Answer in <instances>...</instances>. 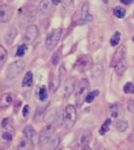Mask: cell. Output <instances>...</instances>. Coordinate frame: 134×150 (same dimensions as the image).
Listing matches in <instances>:
<instances>
[{"instance_id": "obj_9", "label": "cell", "mask_w": 134, "mask_h": 150, "mask_svg": "<svg viewBox=\"0 0 134 150\" xmlns=\"http://www.w3.org/2000/svg\"><path fill=\"white\" fill-rule=\"evenodd\" d=\"M38 34H40V31H38V28L35 24L28 25V26L25 28V31L23 34V41L26 45L32 43L38 38Z\"/></svg>"}, {"instance_id": "obj_12", "label": "cell", "mask_w": 134, "mask_h": 150, "mask_svg": "<svg viewBox=\"0 0 134 150\" xmlns=\"http://www.w3.org/2000/svg\"><path fill=\"white\" fill-rule=\"evenodd\" d=\"M13 95L11 93H4L0 96V110L8 108L13 102Z\"/></svg>"}, {"instance_id": "obj_18", "label": "cell", "mask_w": 134, "mask_h": 150, "mask_svg": "<svg viewBox=\"0 0 134 150\" xmlns=\"http://www.w3.org/2000/svg\"><path fill=\"white\" fill-rule=\"evenodd\" d=\"M33 81V74L31 71H27L22 80V87H30Z\"/></svg>"}, {"instance_id": "obj_16", "label": "cell", "mask_w": 134, "mask_h": 150, "mask_svg": "<svg viewBox=\"0 0 134 150\" xmlns=\"http://www.w3.org/2000/svg\"><path fill=\"white\" fill-rule=\"evenodd\" d=\"M34 145L32 140L23 139L20 141V143L17 146V150H33Z\"/></svg>"}, {"instance_id": "obj_25", "label": "cell", "mask_w": 134, "mask_h": 150, "mask_svg": "<svg viewBox=\"0 0 134 150\" xmlns=\"http://www.w3.org/2000/svg\"><path fill=\"white\" fill-rule=\"evenodd\" d=\"M110 124H111V119L110 118L106 119V121L104 122V123L102 124V126H101V129H100V134L101 135H104L108 130H109Z\"/></svg>"}, {"instance_id": "obj_17", "label": "cell", "mask_w": 134, "mask_h": 150, "mask_svg": "<svg viewBox=\"0 0 134 150\" xmlns=\"http://www.w3.org/2000/svg\"><path fill=\"white\" fill-rule=\"evenodd\" d=\"M23 134L25 139H28V140H32L34 137H35V130L33 129V127L31 126H26L23 129Z\"/></svg>"}, {"instance_id": "obj_34", "label": "cell", "mask_w": 134, "mask_h": 150, "mask_svg": "<svg viewBox=\"0 0 134 150\" xmlns=\"http://www.w3.org/2000/svg\"><path fill=\"white\" fill-rule=\"evenodd\" d=\"M28 110H29V106L25 105L23 107V109H22V115H23V117H27V115H28Z\"/></svg>"}, {"instance_id": "obj_20", "label": "cell", "mask_w": 134, "mask_h": 150, "mask_svg": "<svg viewBox=\"0 0 134 150\" xmlns=\"http://www.w3.org/2000/svg\"><path fill=\"white\" fill-rule=\"evenodd\" d=\"M6 59H7V50L4 48L3 45H0V69L5 64Z\"/></svg>"}, {"instance_id": "obj_3", "label": "cell", "mask_w": 134, "mask_h": 150, "mask_svg": "<svg viewBox=\"0 0 134 150\" xmlns=\"http://www.w3.org/2000/svg\"><path fill=\"white\" fill-rule=\"evenodd\" d=\"M89 89H90L89 81L87 79L80 80L79 85H78L77 94H76V104H77V107H81L83 105L87 95L89 94Z\"/></svg>"}, {"instance_id": "obj_10", "label": "cell", "mask_w": 134, "mask_h": 150, "mask_svg": "<svg viewBox=\"0 0 134 150\" xmlns=\"http://www.w3.org/2000/svg\"><path fill=\"white\" fill-rule=\"evenodd\" d=\"M13 8L7 4L0 5V23H6L12 18Z\"/></svg>"}, {"instance_id": "obj_24", "label": "cell", "mask_w": 134, "mask_h": 150, "mask_svg": "<svg viewBox=\"0 0 134 150\" xmlns=\"http://www.w3.org/2000/svg\"><path fill=\"white\" fill-rule=\"evenodd\" d=\"M120 38H121V34H120L119 31H116L114 34H113V36L111 38L110 40V45H112V47H115V45H118L119 42H120Z\"/></svg>"}, {"instance_id": "obj_6", "label": "cell", "mask_w": 134, "mask_h": 150, "mask_svg": "<svg viewBox=\"0 0 134 150\" xmlns=\"http://www.w3.org/2000/svg\"><path fill=\"white\" fill-rule=\"evenodd\" d=\"M76 121H77V110H76L75 106L73 105H68L65 110V126L67 129L73 128L75 125Z\"/></svg>"}, {"instance_id": "obj_40", "label": "cell", "mask_w": 134, "mask_h": 150, "mask_svg": "<svg viewBox=\"0 0 134 150\" xmlns=\"http://www.w3.org/2000/svg\"><path fill=\"white\" fill-rule=\"evenodd\" d=\"M96 150H100V149H99V148H98V149H96Z\"/></svg>"}, {"instance_id": "obj_19", "label": "cell", "mask_w": 134, "mask_h": 150, "mask_svg": "<svg viewBox=\"0 0 134 150\" xmlns=\"http://www.w3.org/2000/svg\"><path fill=\"white\" fill-rule=\"evenodd\" d=\"M60 143H61V137L59 135H57L48 143V150H57Z\"/></svg>"}, {"instance_id": "obj_28", "label": "cell", "mask_w": 134, "mask_h": 150, "mask_svg": "<svg viewBox=\"0 0 134 150\" xmlns=\"http://www.w3.org/2000/svg\"><path fill=\"white\" fill-rule=\"evenodd\" d=\"M99 93H100V92H99L98 90H96V91L91 92V93H89V94H88V95H87L86 99H85V101H86L87 103H92V102H93V101H94V99L99 95Z\"/></svg>"}, {"instance_id": "obj_35", "label": "cell", "mask_w": 134, "mask_h": 150, "mask_svg": "<svg viewBox=\"0 0 134 150\" xmlns=\"http://www.w3.org/2000/svg\"><path fill=\"white\" fill-rule=\"evenodd\" d=\"M134 0H120V2H121L122 4H125V5H129V4H131Z\"/></svg>"}, {"instance_id": "obj_4", "label": "cell", "mask_w": 134, "mask_h": 150, "mask_svg": "<svg viewBox=\"0 0 134 150\" xmlns=\"http://www.w3.org/2000/svg\"><path fill=\"white\" fill-rule=\"evenodd\" d=\"M25 69V62L22 61V59H18V61H15L13 63H11L8 66L7 70H6V77L9 80H12L17 78L20 74Z\"/></svg>"}, {"instance_id": "obj_1", "label": "cell", "mask_w": 134, "mask_h": 150, "mask_svg": "<svg viewBox=\"0 0 134 150\" xmlns=\"http://www.w3.org/2000/svg\"><path fill=\"white\" fill-rule=\"evenodd\" d=\"M73 21L78 25H82L92 21V15L89 13V4L87 2H84L76 11L73 16Z\"/></svg>"}, {"instance_id": "obj_26", "label": "cell", "mask_w": 134, "mask_h": 150, "mask_svg": "<svg viewBox=\"0 0 134 150\" xmlns=\"http://www.w3.org/2000/svg\"><path fill=\"white\" fill-rule=\"evenodd\" d=\"M61 52H62V47H60L59 50L54 54V55H52V64H54V66H57V64H59L60 59H61Z\"/></svg>"}, {"instance_id": "obj_22", "label": "cell", "mask_w": 134, "mask_h": 150, "mask_svg": "<svg viewBox=\"0 0 134 150\" xmlns=\"http://www.w3.org/2000/svg\"><path fill=\"white\" fill-rule=\"evenodd\" d=\"M113 13H114V15L116 16V17L123 18V17H125V15H126V10L123 7H121V6H117V7L114 8Z\"/></svg>"}, {"instance_id": "obj_33", "label": "cell", "mask_w": 134, "mask_h": 150, "mask_svg": "<svg viewBox=\"0 0 134 150\" xmlns=\"http://www.w3.org/2000/svg\"><path fill=\"white\" fill-rule=\"evenodd\" d=\"M127 109H128L129 112L133 113L134 114V100H130L127 104Z\"/></svg>"}, {"instance_id": "obj_11", "label": "cell", "mask_w": 134, "mask_h": 150, "mask_svg": "<svg viewBox=\"0 0 134 150\" xmlns=\"http://www.w3.org/2000/svg\"><path fill=\"white\" fill-rule=\"evenodd\" d=\"M74 89H75V79L74 78H69L65 82L63 89H62L61 92V96L64 99L69 98L71 96V94L74 92Z\"/></svg>"}, {"instance_id": "obj_30", "label": "cell", "mask_w": 134, "mask_h": 150, "mask_svg": "<svg viewBox=\"0 0 134 150\" xmlns=\"http://www.w3.org/2000/svg\"><path fill=\"white\" fill-rule=\"evenodd\" d=\"M27 47L25 45H20L19 47H17V50H16V57H23L25 52H26Z\"/></svg>"}, {"instance_id": "obj_38", "label": "cell", "mask_w": 134, "mask_h": 150, "mask_svg": "<svg viewBox=\"0 0 134 150\" xmlns=\"http://www.w3.org/2000/svg\"><path fill=\"white\" fill-rule=\"evenodd\" d=\"M102 1L104 2V3H108V0H102Z\"/></svg>"}, {"instance_id": "obj_2", "label": "cell", "mask_w": 134, "mask_h": 150, "mask_svg": "<svg viewBox=\"0 0 134 150\" xmlns=\"http://www.w3.org/2000/svg\"><path fill=\"white\" fill-rule=\"evenodd\" d=\"M63 34V29L62 28H55L52 29L48 33L47 38H45V45L48 50H54L57 45L59 43L60 40Z\"/></svg>"}, {"instance_id": "obj_5", "label": "cell", "mask_w": 134, "mask_h": 150, "mask_svg": "<svg viewBox=\"0 0 134 150\" xmlns=\"http://www.w3.org/2000/svg\"><path fill=\"white\" fill-rule=\"evenodd\" d=\"M93 67V59L89 54H83L78 57L75 64V70H77L80 73H84Z\"/></svg>"}, {"instance_id": "obj_15", "label": "cell", "mask_w": 134, "mask_h": 150, "mask_svg": "<svg viewBox=\"0 0 134 150\" xmlns=\"http://www.w3.org/2000/svg\"><path fill=\"white\" fill-rule=\"evenodd\" d=\"M52 0H41L38 4V12L41 14H45L50 11V7H52Z\"/></svg>"}, {"instance_id": "obj_27", "label": "cell", "mask_w": 134, "mask_h": 150, "mask_svg": "<svg viewBox=\"0 0 134 150\" xmlns=\"http://www.w3.org/2000/svg\"><path fill=\"white\" fill-rule=\"evenodd\" d=\"M40 95H38V98H40V101H45L48 99V90L47 88H45V86H43L40 89Z\"/></svg>"}, {"instance_id": "obj_32", "label": "cell", "mask_w": 134, "mask_h": 150, "mask_svg": "<svg viewBox=\"0 0 134 150\" xmlns=\"http://www.w3.org/2000/svg\"><path fill=\"white\" fill-rule=\"evenodd\" d=\"M48 104L47 106H43V107H38V109H36V113H35V117H38V115L40 116V115L45 111V109H48Z\"/></svg>"}, {"instance_id": "obj_29", "label": "cell", "mask_w": 134, "mask_h": 150, "mask_svg": "<svg viewBox=\"0 0 134 150\" xmlns=\"http://www.w3.org/2000/svg\"><path fill=\"white\" fill-rule=\"evenodd\" d=\"M123 91L126 94H134V85L132 83H127L123 88Z\"/></svg>"}, {"instance_id": "obj_21", "label": "cell", "mask_w": 134, "mask_h": 150, "mask_svg": "<svg viewBox=\"0 0 134 150\" xmlns=\"http://www.w3.org/2000/svg\"><path fill=\"white\" fill-rule=\"evenodd\" d=\"M116 128L120 132H125L127 128H128V122L125 121V120H119L116 123Z\"/></svg>"}, {"instance_id": "obj_36", "label": "cell", "mask_w": 134, "mask_h": 150, "mask_svg": "<svg viewBox=\"0 0 134 150\" xmlns=\"http://www.w3.org/2000/svg\"><path fill=\"white\" fill-rule=\"evenodd\" d=\"M82 147H83L82 150H92L91 148H90L89 145H84V146H82Z\"/></svg>"}, {"instance_id": "obj_37", "label": "cell", "mask_w": 134, "mask_h": 150, "mask_svg": "<svg viewBox=\"0 0 134 150\" xmlns=\"http://www.w3.org/2000/svg\"><path fill=\"white\" fill-rule=\"evenodd\" d=\"M52 3H54L55 5H57V4L60 3V0H52Z\"/></svg>"}, {"instance_id": "obj_13", "label": "cell", "mask_w": 134, "mask_h": 150, "mask_svg": "<svg viewBox=\"0 0 134 150\" xmlns=\"http://www.w3.org/2000/svg\"><path fill=\"white\" fill-rule=\"evenodd\" d=\"M17 33H18V30L14 25L10 26V28L8 29V31L6 32L5 35H4V41H5L6 45H12L13 41H14V40H15V38L17 36Z\"/></svg>"}, {"instance_id": "obj_14", "label": "cell", "mask_w": 134, "mask_h": 150, "mask_svg": "<svg viewBox=\"0 0 134 150\" xmlns=\"http://www.w3.org/2000/svg\"><path fill=\"white\" fill-rule=\"evenodd\" d=\"M92 140V133L91 131H84V132L81 133V135L79 136V140L78 143L81 146H84V145H88Z\"/></svg>"}, {"instance_id": "obj_23", "label": "cell", "mask_w": 134, "mask_h": 150, "mask_svg": "<svg viewBox=\"0 0 134 150\" xmlns=\"http://www.w3.org/2000/svg\"><path fill=\"white\" fill-rule=\"evenodd\" d=\"M102 74H103V67L101 66V64H97L94 68V70L92 71V77H93L94 79H96V78L101 77Z\"/></svg>"}, {"instance_id": "obj_8", "label": "cell", "mask_w": 134, "mask_h": 150, "mask_svg": "<svg viewBox=\"0 0 134 150\" xmlns=\"http://www.w3.org/2000/svg\"><path fill=\"white\" fill-rule=\"evenodd\" d=\"M126 63V48L124 45H120L116 48L114 54H113L112 61H111V67L116 68L119 64Z\"/></svg>"}, {"instance_id": "obj_31", "label": "cell", "mask_w": 134, "mask_h": 150, "mask_svg": "<svg viewBox=\"0 0 134 150\" xmlns=\"http://www.w3.org/2000/svg\"><path fill=\"white\" fill-rule=\"evenodd\" d=\"M72 6H73V0H70V1H68V0H64V7L67 11L70 10Z\"/></svg>"}, {"instance_id": "obj_39", "label": "cell", "mask_w": 134, "mask_h": 150, "mask_svg": "<svg viewBox=\"0 0 134 150\" xmlns=\"http://www.w3.org/2000/svg\"><path fill=\"white\" fill-rule=\"evenodd\" d=\"M132 40H133V41H134V36H133V38H132Z\"/></svg>"}, {"instance_id": "obj_7", "label": "cell", "mask_w": 134, "mask_h": 150, "mask_svg": "<svg viewBox=\"0 0 134 150\" xmlns=\"http://www.w3.org/2000/svg\"><path fill=\"white\" fill-rule=\"evenodd\" d=\"M54 133H55V127L52 124H48V126H45L43 129V131L40 132V137H38V146L43 147L48 143H50Z\"/></svg>"}]
</instances>
